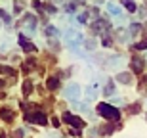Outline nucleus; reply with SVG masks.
I'll list each match as a JSON object with an SVG mask.
<instances>
[{"label":"nucleus","mask_w":147,"mask_h":138,"mask_svg":"<svg viewBox=\"0 0 147 138\" xmlns=\"http://www.w3.org/2000/svg\"><path fill=\"white\" fill-rule=\"evenodd\" d=\"M98 113L103 115L105 119H113V121H119V117H120L119 109H117L115 105H111V104H99L98 105Z\"/></svg>","instance_id":"f257e3e1"},{"label":"nucleus","mask_w":147,"mask_h":138,"mask_svg":"<svg viewBox=\"0 0 147 138\" xmlns=\"http://www.w3.org/2000/svg\"><path fill=\"white\" fill-rule=\"evenodd\" d=\"M65 98L71 100V102H76V100L80 98V86L75 84V83L67 84V86H65Z\"/></svg>","instance_id":"f03ea898"},{"label":"nucleus","mask_w":147,"mask_h":138,"mask_svg":"<svg viewBox=\"0 0 147 138\" xmlns=\"http://www.w3.org/2000/svg\"><path fill=\"white\" fill-rule=\"evenodd\" d=\"M80 40H82V35L78 33V31H75V29H69L65 33V42L69 46H73V48H75L76 44H80Z\"/></svg>","instance_id":"7ed1b4c3"},{"label":"nucleus","mask_w":147,"mask_h":138,"mask_svg":"<svg viewBox=\"0 0 147 138\" xmlns=\"http://www.w3.org/2000/svg\"><path fill=\"white\" fill-rule=\"evenodd\" d=\"M19 27L21 29H27L29 35H33L34 27H36V19H34V16H31V14H27V16L21 19V23H19Z\"/></svg>","instance_id":"20e7f679"},{"label":"nucleus","mask_w":147,"mask_h":138,"mask_svg":"<svg viewBox=\"0 0 147 138\" xmlns=\"http://www.w3.org/2000/svg\"><path fill=\"white\" fill-rule=\"evenodd\" d=\"M63 119H65V123H69V125H71V127H75V128H84V121H82L80 117L73 115V113H65V115H63Z\"/></svg>","instance_id":"39448f33"},{"label":"nucleus","mask_w":147,"mask_h":138,"mask_svg":"<svg viewBox=\"0 0 147 138\" xmlns=\"http://www.w3.org/2000/svg\"><path fill=\"white\" fill-rule=\"evenodd\" d=\"M29 121H34V123H38V125H46V115H44V113H40V111H36V113H34V115H29L27 117Z\"/></svg>","instance_id":"423d86ee"},{"label":"nucleus","mask_w":147,"mask_h":138,"mask_svg":"<svg viewBox=\"0 0 147 138\" xmlns=\"http://www.w3.org/2000/svg\"><path fill=\"white\" fill-rule=\"evenodd\" d=\"M19 44L23 46V50H25V52H33V50L36 48V46H34L33 42H29V40L25 39V37H23V35H19Z\"/></svg>","instance_id":"0eeeda50"},{"label":"nucleus","mask_w":147,"mask_h":138,"mask_svg":"<svg viewBox=\"0 0 147 138\" xmlns=\"http://www.w3.org/2000/svg\"><path fill=\"white\" fill-rule=\"evenodd\" d=\"M0 117L4 119V121H13V111L10 107H2L0 109Z\"/></svg>","instance_id":"6e6552de"},{"label":"nucleus","mask_w":147,"mask_h":138,"mask_svg":"<svg viewBox=\"0 0 147 138\" xmlns=\"http://www.w3.org/2000/svg\"><path fill=\"white\" fill-rule=\"evenodd\" d=\"M143 65H145V61L140 60V58H134V60H132V67H134V71H136V73H142Z\"/></svg>","instance_id":"1a4fd4ad"},{"label":"nucleus","mask_w":147,"mask_h":138,"mask_svg":"<svg viewBox=\"0 0 147 138\" xmlns=\"http://www.w3.org/2000/svg\"><path fill=\"white\" fill-rule=\"evenodd\" d=\"M119 83H122V84H130L132 83V77H130V73H120L119 77Z\"/></svg>","instance_id":"9d476101"},{"label":"nucleus","mask_w":147,"mask_h":138,"mask_svg":"<svg viewBox=\"0 0 147 138\" xmlns=\"http://www.w3.org/2000/svg\"><path fill=\"white\" fill-rule=\"evenodd\" d=\"M0 73L2 75H10V77H16V69H11L8 65H0Z\"/></svg>","instance_id":"9b49d317"},{"label":"nucleus","mask_w":147,"mask_h":138,"mask_svg":"<svg viewBox=\"0 0 147 138\" xmlns=\"http://www.w3.org/2000/svg\"><path fill=\"white\" fill-rule=\"evenodd\" d=\"M31 92H33V83L27 79V81L23 83V94H25V96H31Z\"/></svg>","instance_id":"f8f14e48"},{"label":"nucleus","mask_w":147,"mask_h":138,"mask_svg":"<svg viewBox=\"0 0 147 138\" xmlns=\"http://www.w3.org/2000/svg\"><path fill=\"white\" fill-rule=\"evenodd\" d=\"M46 84H48V88H50V90H55L57 86H59V81H57V77H50Z\"/></svg>","instance_id":"ddd939ff"},{"label":"nucleus","mask_w":147,"mask_h":138,"mask_svg":"<svg viewBox=\"0 0 147 138\" xmlns=\"http://www.w3.org/2000/svg\"><path fill=\"white\" fill-rule=\"evenodd\" d=\"M140 31H143V25H140V23H134V25L130 27V35H132V37H136Z\"/></svg>","instance_id":"4468645a"},{"label":"nucleus","mask_w":147,"mask_h":138,"mask_svg":"<svg viewBox=\"0 0 147 138\" xmlns=\"http://www.w3.org/2000/svg\"><path fill=\"white\" fill-rule=\"evenodd\" d=\"M122 6H124L128 12H136V4H134L132 0H122Z\"/></svg>","instance_id":"2eb2a0df"},{"label":"nucleus","mask_w":147,"mask_h":138,"mask_svg":"<svg viewBox=\"0 0 147 138\" xmlns=\"http://www.w3.org/2000/svg\"><path fill=\"white\" fill-rule=\"evenodd\" d=\"M46 35H48V39H50V37L54 39V37H57L59 33H57V29H55V27H52V25H48V27H46Z\"/></svg>","instance_id":"dca6fc26"},{"label":"nucleus","mask_w":147,"mask_h":138,"mask_svg":"<svg viewBox=\"0 0 147 138\" xmlns=\"http://www.w3.org/2000/svg\"><path fill=\"white\" fill-rule=\"evenodd\" d=\"M94 92H96V84H90V86L86 88V98H88V100H92L94 96H96Z\"/></svg>","instance_id":"f3484780"},{"label":"nucleus","mask_w":147,"mask_h":138,"mask_svg":"<svg viewBox=\"0 0 147 138\" xmlns=\"http://www.w3.org/2000/svg\"><path fill=\"white\" fill-rule=\"evenodd\" d=\"M109 14H113V16L119 17L120 16V8H119V6H115V4H109Z\"/></svg>","instance_id":"a211bd4d"},{"label":"nucleus","mask_w":147,"mask_h":138,"mask_svg":"<svg viewBox=\"0 0 147 138\" xmlns=\"http://www.w3.org/2000/svg\"><path fill=\"white\" fill-rule=\"evenodd\" d=\"M23 8H25V4H23L21 0H16V4H13V10H16V14L23 12Z\"/></svg>","instance_id":"6ab92c4d"},{"label":"nucleus","mask_w":147,"mask_h":138,"mask_svg":"<svg viewBox=\"0 0 147 138\" xmlns=\"http://www.w3.org/2000/svg\"><path fill=\"white\" fill-rule=\"evenodd\" d=\"M113 90H115V84H113V81H109V83H107V86H105V96H111V94H113Z\"/></svg>","instance_id":"aec40b11"},{"label":"nucleus","mask_w":147,"mask_h":138,"mask_svg":"<svg viewBox=\"0 0 147 138\" xmlns=\"http://www.w3.org/2000/svg\"><path fill=\"white\" fill-rule=\"evenodd\" d=\"M76 6H78V2H71V4H67L65 6V12H75Z\"/></svg>","instance_id":"412c9836"},{"label":"nucleus","mask_w":147,"mask_h":138,"mask_svg":"<svg viewBox=\"0 0 147 138\" xmlns=\"http://www.w3.org/2000/svg\"><path fill=\"white\" fill-rule=\"evenodd\" d=\"M136 50H147V39L142 40L140 44H136Z\"/></svg>","instance_id":"4be33fe9"},{"label":"nucleus","mask_w":147,"mask_h":138,"mask_svg":"<svg viewBox=\"0 0 147 138\" xmlns=\"http://www.w3.org/2000/svg\"><path fill=\"white\" fill-rule=\"evenodd\" d=\"M86 17H88V14H78L76 19H78V23H86Z\"/></svg>","instance_id":"5701e85b"},{"label":"nucleus","mask_w":147,"mask_h":138,"mask_svg":"<svg viewBox=\"0 0 147 138\" xmlns=\"http://www.w3.org/2000/svg\"><path fill=\"white\" fill-rule=\"evenodd\" d=\"M33 65H34V60H27V61H25V67H23V69H25V71H29V69H31Z\"/></svg>","instance_id":"b1692460"},{"label":"nucleus","mask_w":147,"mask_h":138,"mask_svg":"<svg viewBox=\"0 0 147 138\" xmlns=\"http://www.w3.org/2000/svg\"><path fill=\"white\" fill-rule=\"evenodd\" d=\"M48 44L52 46V50H59V44H57L55 40H48Z\"/></svg>","instance_id":"393cba45"},{"label":"nucleus","mask_w":147,"mask_h":138,"mask_svg":"<svg viewBox=\"0 0 147 138\" xmlns=\"http://www.w3.org/2000/svg\"><path fill=\"white\" fill-rule=\"evenodd\" d=\"M94 46H96V42H94L92 39H90V40H86V48H88V50H94Z\"/></svg>","instance_id":"a878e982"},{"label":"nucleus","mask_w":147,"mask_h":138,"mask_svg":"<svg viewBox=\"0 0 147 138\" xmlns=\"http://www.w3.org/2000/svg\"><path fill=\"white\" fill-rule=\"evenodd\" d=\"M13 138H23V131L21 128H17L16 133H13Z\"/></svg>","instance_id":"bb28decb"},{"label":"nucleus","mask_w":147,"mask_h":138,"mask_svg":"<svg viewBox=\"0 0 147 138\" xmlns=\"http://www.w3.org/2000/svg\"><path fill=\"white\" fill-rule=\"evenodd\" d=\"M44 10L50 12V14H55V8H54V6H44Z\"/></svg>","instance_id":"cd10ccee"},{"label":"nucleus","mask_w":147,"mask_h":138,"mask_svg":"<svg viewBox=\"0 0 147 138\" xmlns=\"http://www.w3.org/2000/svg\"><path fill=\"white\" fill-rule=\"evenodd\" d=\"M111 44V39H109V37H105V39H103V46H109Z\"/></svg>","instance_id":"c85d7f7f"},{"label":"nucleus","mask_w":147,"mask_h":138,"mask_svg":"<svg viewBox=\"0 0 147 138\" xmlns=\"http://www.w3.org/2000/svg\"><path fill=\"white\" fill-rule=\"evenodd\" d=\"M52 2H55V4H61V2H65V0H52Z\"/></svg>","instance_id":"c756f323"},{"label":"nucleus","mask_w":147,"mask_h":138,"mask_svg":"<svg viewBox=\"0 0 147 138\" xmlns=\"http://www.w3.org/2000/svg\"><path fill=\"white\" fill-rule=\"evenodd\" d=\"M2 86H4V81H2V79H0V88H2Z\"/></svg>","instance_id":"7c9ffc66"},{"label":"nucleus","mask_w":147,"mask_h":138,"mask_svg":"<svg viewBox=\"0 0 147 138\" xmlns=\"http://www.w3.org/2000/svg\"><path fill=\"white\" fill-rule=\"evenodd\" d=\"M0 138H6V134H0Z\"/></svg>","instance_id":"2f4dec72"}]
</instances>
